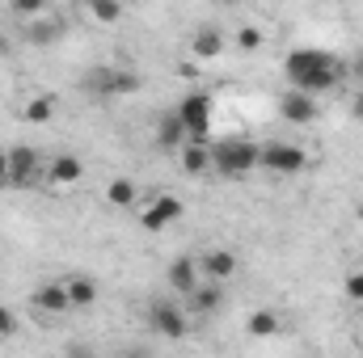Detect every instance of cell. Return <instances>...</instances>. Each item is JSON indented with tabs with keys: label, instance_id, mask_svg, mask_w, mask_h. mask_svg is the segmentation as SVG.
<instances>
[{
	"label": "cell",
	"instance_id": "ffe728a7",
	"mask_svg": "<svg viewBox=\"0 0 363 358\" xmlns=\"http://www.w3.org/2000/svg\"><path fill=\"white\" fill-rule=\"evenodd\" d=\"M60 114V97L55 93H34L26 105H21V118L26 122H51Z\"/></svg>",
	"mask_w": 363,
	"mask_h": 358
},
{
	"label": "cell",
	"instance_id": "8992f818",
	"mask_svg": "<svg viewBox=\"0 0 363 358\" xmlns=\"http://www.w3.org/2000/svg\"><path fill=\"white\" fill-rule=\"evenodd\" d=\"M174 110H178L182 127H186V135H199V139H207V131H211V118H216V101H211L207 93H186Z\"/></svg>",
	"mask_w": 363,
	"mask_h": 358
},
{
	"label": "cell",
	"instance_id": "d6986e66",
	"mask_svg": "<svg viewBox=\"0 0 363 358\" xmlns=\"http://www.w3.org/2000/svg\"><path fill=\"white\" fill-rule=\"evenodd\" d=\"M157 144H161L165 152H178L182 144H186V127H182L178 110H165V114L157 118Z\"/></svg>",
	"mask_w": 363,
	"mask_h": 358
},
{
	"label": "cell",
	"instance_id": "836d02e7",
	"mask_svg": "<svg viewBox=\"0 0 363 358\" xmlns=\"http://www.w3.org/2000/svg\"><path fill=\"white\" fill-rule=\"evenodd\" d=\"M359 215H363V207H359Z\"/></svg>",
	"mask_w": 363,
	"mask_h": 358
},
{
	"label": "cell",
	"instance_id": "603a6c76",
	"mask_svg": "<svg viewBox=\"0 0 363 358\" xmlns=\"http://www.w3.org/2000/svg\"><path fill=\"white\" fill-rule=\"evenodd\" d=\"M85 13L97 25H118L123 21V0H85Z\"/></svg>",
	"mask_w": 363,
	"mask_h": 358
},
{
	"label": "cell",
	"instance_id": "6da1fadb",
	"mask_svg": "<svg viewBox=\"0 0 363 358\" xmlns=\"http://www.w3.org/2000/svg\"><path fill=\"white\" fill-rule=\"evenodd\" d=\"M283 76L291 89H304V93H330L338 85H347V64L334 55V51H321V47H296L287 51L283 59Z\"/></svg>",
	"mask_w": 363,
	"mask_h": 358
},
{
	"label": "cell",
	"instance_id": "f1b7e54d",
	"mask_svg": "<svg viewBox=\"0 0 363 358\" xmlns=\"http://www.w3.org/2000/svg\"><path fill=\"white\" fill-rule=\"evenodd\" d=\"M351 118H355V122H363V85L351 93Z\"/></svg>",
	"mask_w": 363,
	"mask_h": 358
},
{
	"label": "cell",
	"instance_id": "cb8c5ba5",
	"mask_svg": "<svg viewBox=\"0 0 363 358\" xmlns=\"http://www.w3.org/2000/svg\"><path fill=\"white\" fill-rule=\"evenodd\" d=\"M233 42H237V51H241V55H254V51H262V47H267V34H262L258 25H241V30L233 34Z\"/></svg>",
	"mask_w": 363,
	"mask_h": 358
},
{
	"label": "cell",
	"instance_id": "7a4b0ae2",
	"mask_svg": "<svg viewBox=\"0 0 363 358\" xmlns=\"http://www.w3.org/2000/svg\"><path fill=\"white\" fill-rule=\"evenodd\" d=\"M258 152H262V144H254L250 135H228V139L211 144V173L245 178V173L258 169Z\"/></svg>",
	"mask_w": 363,
	"mask_h": 358
},
{
	"label": "cell",
	"instance_id": "44dd1931",
	"mask_svg": "<svg viewBox=\"0 0 363 358\" xmlns=\"http://www.w3.org/2000/svg\"><path fill=\"white\" fill-rule=\"evenodd\" d=\"M106 202L127 211V207H135V202H140V185H135L131 178H110V181H106Z\"/></svg>",
	"mask_w": 363,
	"mask_h": 358
},
{
	"label": "cell",
	"instance_id": "7402d4cb",
	"mask_svg": "<svg viewBox=\"0 0 363 358\" xmlns=\"http://www.w3.org/2000/svg\"><path fill=\"white\" fill-rule=\"evenodd\" d=\"M245 329H250V337H274V333H283V316L274 308H258V312H250Z\"/></svg>",
	"mask_w": 363,
	"mask_h": 358
},
{
	"label": "cell",
	"instance_id": "2e32d148",
	"mask_svg": "<svg viewBox=\"0 0 363 358\" xmlns=\"http://www.w3.org/2000/svg\"><path fill=\"white\" fill-rule=\"evenodd\" d=\"M81 93L93 101H106V97H118L114 93V64H93L81 72Z\"/></svg>",
	"mask_w": 363,
	"mask_h": 358
},
{
	"label": "cell",
	"instance_id": "83f0119b",
	"mask_svg": "<svg viewBox=\"0 0 363 358\" xmlns=\"http://www.w3.org/2000/svg\"><path fill=\"white\" fill-rule=\"evenodd\" d=\"M13 333H17V316H13V308L0 304V342H9Z\"/></svg>",
	"mask_w": 363,
	"mask_h": 358
},
{
	"label": "cell",
	"instance_id": "7c38bea8",
	"mask_svg": "<svg viewBox=\"0 0 363 358\" xmlns=\"http://www.w3.org/2000/svg\"><path fill=\"white\" fill-rule=\"evenodd\" d=\"M178 161L186 178H207L211 173V144L199 135H186V144L178 148Z\"/></svg>",
	"mask_w": 363,
	"mask_h": 358
},
{
	"label": "cell",
	"instance_id": "484cf974",
	"mask_svg": "<svg viewBox=\"0 0 363 358\" xmlns=\"http://www.w3.org/2000/svg\"><path fill=\"white\" fill-rule=\"evenodd\" d=\"M4 4H9V13H13V17H21V21L51 13V0H4Z\"/></svg>",
	"mask_w": 363,
	"mask_h": 358
},
{
	"label": "cell",
	"instance_id": "277c9868",
	"mask_svg": "<svg viewBox=\"0 0 363 358\" xmlns=\"http://www.w3.org/2000/svg\"><path fill=\"white\" fill-rule=\"evenodd\" d=\"M144 321H148V329H152L157 337H165V342H182V337L190 333V312L182 308L178 299H152L148 312H144Z\"/></svg>",
	"mask_w": 363,
	"mask_h": 358
},
{
	"label": "cell",
	"instance_id": "3957f363",
	"mask_svg": "<svg viewBox=\"0 0 363 358\" xmlns=\"http://www.w3.org/2000/svg\"><path fill=\"white\" fill-rule=\"evenodd\" d=\"M258 169H267L274 178H296V173L308 169V152H304L300 144L271 139V144H262V152H258Z\"/></svg>",
	"mask_w": 363,
	"mask_h": 358
},
{
	"label": "cell",
	"instance_id": "1f68e13d",
	"mask_svg": "<svg viewBox=\"0 0 363 358\" xmlns=\"http://www.w3.org/2000/svg\"><path fill=\"white\" fill-rule=\"evenodd\" d=\"M0 55H9V38L4 34H0Z\"/></svg>",
	"mask_w": 363,
	"mask_h": 358
},
{
	"label": "cell",
	"instance_id": "d6a6232c",
	"mask_svg": "<svg viewBox=\"0 0 363 358\" xmlns=\"http://www.w3.org/2000/svg\"><path fill=\"white\" fill-rule=\"evenodd\" d=\"M220 4H237V0H220Z\"/></svg>",
	"mask_w": 363,
	"mask_h": 358
},
{
	"label": "cell",
	"instance_id": "e0dca14e",
	"mask_svg": "<svg viewBox=\"0 0 363 358\" xmlns=\"http://www.w3.org/2000/svg\"><path fill=\"white\" fill-rule=\"evenodd\" d=\"M199 270H203V278H216V282H228L241 262H237V253L233 249H207V253H199Z\"/></svg>",
	"mask_w": 363,
	"mask_h": 358
},
{
	"label": "cell",
	"instance_id": "9c48e42d",
	"mask_svg": "<svg viewBox=\"0 0 363 358\" xmlns=\"http://www.w3.org/2000/svg\"><path fill=\"white\" fill-rule=\"evenodd\" d=\"M279 114H283V122L308 127V122H317V97L304 89H283L279 93Z\"/></svg>",
	"mask_w": 363,
	"mask_h": 358
},
{
	"label": "cell",
	"instance_id": "f546056e",
	"mask_svg": "<svg viewBox=\"0 0 363 358\" xmlns=\"http://www.w3.org/2000/svg\"><path fill=\"white\" fill-rule=\"evenodd\" d=\"M347 81H355V85H363V55H359V59H351V64H347Z\"/></svg>",
	"mask_w": 363,
	"mask_h": 358
},
{
	"label": "cell",
	"instance_id": "5bb4252c",
	"mask_svg": "<svg viewBox=\"0 0 363 358\" xmlns=\"http://www.w3.org/2000/svg\"><path fill=\"white\" fill-rule=\"evenodd\" d=\"M224 47H228V38H224V30H220V25H199V30L190 34V55H194L199 64L220 59V55H224Z\"/></svg>",
	"mask_w": 363,
	"mask_h": 358
},
{
	"label": "cell",
	"instance_id": "30bf717a",
	"mask_svg": "<svg viewBox=\"0 0 363 358\" xmlns=\"http://www.w3.org/2000/svg\"><path fill=\"white\" fill-rule=\"evenodd\" d=\"M21 34H26V42H30V47H55V42L68 34V21H64V17L43 13V17L21 21Z\"/></svg>",
	"mask_w": 363,
	"mask_h": 358
},
{
	"label": "cell",
	"instance_id": "52a82bcc",
	"mask_svg": "<svg viewBox=\"0 0 363 358\" xmlns=\"http://www.w3.org/2000/svg\"><path fill=\"white\" fill-rule=\"evenodd\" d=\"M81 181H85V161L72 156V152H55V156L43 165V185L55 190V194H64V190H72V185H81Z\"/></svg>",
	"mask_w": 363,
	"mask_h": 358
},
{
	"label": "cell",
	"instance_id": "4fadbf2b",
	"mask_svg": "<svg viewBox=\"0 0 363 358\" xmlns=\"http://www.w3.org/2000/svg\"><path fill=\"white\" fill-rule=\"evenodd\" d=\"M199 282H203L199 258H174V262H169V270H165V287H169L178 299H186V295H190Z\"/></svg>",
	"mask_w": 363,
	"mask_h": 358
},
{
	"label": "cell",
	"instance_id": "4dcf8cb0",
	"mask_svg": "<svg viewBox=\"0 0 363 358\" xmlns=\"http://www.w3.org/2000/svg\"><path fill=\"white\" fill-rule=\"evenodd\" d=\"M0 185H9V148H0Z\"/></svg>",
	"mask_w": 363,
	"mask_h": 358
},
{
	"label": "cell",
	"instance_id": "ba28073f",
	"mask_svg": "<svg viewBox=\"0 0 363 358\" xmlns=\"http://www.w3.org/2000/svg\"><path fill=\"white\" fill-rule=\"evenodd\" d=\"M43 156H38V148H30V144H13L9 148V185L13 190H26V185H34V181H43Z\"/></svg>",
	"mask_w": 363,
	"mask_h": 358
},
{
	"label": "cell",
	"instance_id": "d4e9b609",
	"mask_svg": "<svg viewBox=\"0 0 363 358\" xmlns=\"http://www.w3.org/2000/svg\"><path fill=\"white\" fill-rule=\"evenodd\" d=\"M140 72L135 68H123V64H114V93L118 97H131V93H140Z\"/></svg>",
	"mask_w": 363,
	"mask_h": 358
},
{
	"label": "cell",
	"instance_id": "8fae6325",
	"mask_svg": "<svg viewBox=\"0 0 363 358\" xmlns=\"http://www.w3.org/2000/svg\"><path fill=\"white\" fill-rule=\"evenodd\" d=\"M182 304H186V312H190V316H216V312L224 308V282L203 278V282L182 299Z\"/></svg>",
	"mask_w": 363,
	"mask_h": 358
},
{
	"label": "cell",
	"instance_id": "4316f807",
	"mask_svg": "<svg viewBox=\"0 0 363 358\" xmlns=\"http://www.w3.org/2000/svg\"><path fill=\"white\" fill-rule=\"evenodd\" d=\"M342 291H347V299H355V304H363V266H355L351 274H347Z\"/></svg>",
	"mask_w": 363,
	"mask_h": 358
},
{
	"label": "cell",
	"instance_id": "5b68a950",
	"mask_svg": "<svg viewBox=\"0 0 363 358\" xmlns=\"http://www.w3.org/2000/svg\"><path fill=\"white\" fill-rule=\"evenodd\" d=\"M182 215H186V202H182L178 194L157 190V194H148V207L140 211V228L144 232H165L169 224H178Z\"/></svg>",
	"mask_w": 363,
	"mask_h": 358
},
{
	"label": "cell",
	"instance_id": "9a60e30c",
	"mask_svg": "<svg viewBox=\"0 0 363 358\" xmlns=\"http://www.w3.org/2000/svg\"><path fill=\"white\" fill-rule=\"evenodd\" d=\"M30 304H34V312H47V316H64V312H72L68 291H64V278H60V282H38V287L30 291Z\"/></svg>",
	"mask_w": 363,
	"mask_h": 358
},
{
	"label": "cell",
	"instance_id": "ac0fdd59",
	"mask_svg": "<svg viewBox=\"0 0 363 358\" xmlns=\"http://www.w3.org/2000/svg\"><path fill=\"white\" fill-rule=\"evenodd\" d=\"M64 291H68L72 312H81V308H93V304H97V282H93L89 274H68V278H64Z\"/></svg>",
	"mask_w": 363,
	"mask_h": 358
}]
</instances>
